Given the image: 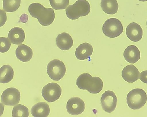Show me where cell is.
<instances>
[{
	"mask_svg": "<svg viewBox=\"0 0 147 117\" xmlns=\"http://www.w3.org/2000/svg\"><path fill=\"white\" fill-rule=\"evenodd\" d=\"M76 84L79 88L93 94L99 93L103 87V82L100 77H92L87 73L80 74L77 78Z\"/></svg>",
	"mask_w": 147,
	"mask_h": 117,
	"instance_id": "cell-2",
	"label": "cell"
},
{
	"mask_svg": "<svg viewBox=\"0 0 147 117\" xmlns=\"http://www.w3.org/2000/svg\"><path fill=\"white\" fill-rule=\"evenodd\" d=\"M29 114L28 108L22 104H19L15 106L12 110V116L13 117H28Z\"/></svg>",
	"mask_w": 147,
	"mask_h": 117,
	"instance_id": "cell-22",
	"label": "cell"
},
{
	"mask_svg": "<svg viewBox=\"0 0 147 117\" xmlns=\"http://www.w3.org/2000/svg\"><path fill=\"white\" fill-rule=\"evenodd\" d=\"M49 77L55 81L62 79L66 72V68L64 63L59 59H54L49 62L47 68Z\"/></svg>",
	"mask_w": 147,
	"mask_h": 117,
	"instance_id": "cell-6",
	"label": "cell"
},
{
	"mask_svg": "<svg viewBox=\"0 0 147 117\" xmlns=\"http://www.w3.org/2000/svg\"><path fill=\"white\" fill-rule=\"evenodd\" d=\"M100 6L103 11L109 15L116 13L119 6L117 0H101Z\"/></svg>",
	"mask_w": 147,
	"mask_h": 117,
	"instance_id": "cell-19",
	"label": "cell"
},
{
	"mask_svg": "<svg viewBox=\"0 0 147 117\" xmlns=\"http://www.w3.org/2000/svg\"><path fill=\"white\" fill-rule=\"evenodd\" d=\"M20 99L19 91L16 88L10 87L5 90L1 96V101L4 105L14 106L18 104Z\"/></svg>",
	"mask_w": 147,
	"mask_h": 117,
	"instance_id": "cell-9",
	"label": "cell"
},
{
	"mask_svg": "<svg viewBox=\"0 0 147 117\" xmlns=\"http://www.w3.org/2000/svg\"><path fill=\"white\" fill-rule=\"evenodd\" d=\"M102 30L104 34L111 38L117 37L122 34L123 27L121 21L114 18H109L103 24Z\"/></svg>",
	"mask_w": 147,
	"mask_h": 117,
	"instance_id": "cell-5",
	"label": "cell"
},
{
	"mask_svg": "<svg viewBox=\"0 0 147 117\" xmlns=\"http://www.w3.org/2000/svg\"><path fill=\"white\" fill-rule=\"evenodd\" d=\"M14 72L10 65H5L0 68V83H7L13 79Z\"/></svg>",
	"mask_w": 147,
	"mask_h": 117,
	"instance_id": "cell-20",
	"label": "cell"
},
{
	"mask_svg": "<svg viewBox=\"0 0 147 117\" xmlns=\"http://www.w3.org/2000/svg\"><path fill=\"white\" fill-rule=\"evenodd\" d=\"M11 43L8 38L0 37V52L4 53L8 51L10 48Z\"/></svg>",
	"mask_w": 147,
	"mask_h": 117,
	"instance_id": "cell-24",
	"label": "cell"
},
{
	"mask_svg": "<svg viewBox=\"0 0 147 117\" xmlns=\"http://www.w3.org/2000/svg\"><path fill=\"white\" fill-rule=\"evenodd\" d=\"M124 58L127 62L134 64L140 59V53L138 48L135 45L128 46L125 50L123 54Z\"/></svg>",
	"mask_w": 147,
	"mask_h": 117,
	"instance_id": "cell-17",
	"label": "cell"
},
{
	"mask_svg": "<svg viewBox=\"0 0 147 117\" xmlns=\"http://www.w3.org/2000/svg\"><path fill=\"white\" fill-rule=\"evenodd\" d=\"M126 34L127 38L132 41L137 42L142 38L143 30L140 25L137 23L129 24L126 28Z\"/></svg>",
	"mask_w": 147,
	"mask_h": 117,
	"instance_id": "cell-11",
	"label": "cell"
},
{
	"mask_svg": "<svg viewBox=\"0 0 147 117\" xmlns=\"http://www.w3.org/2000/svg\"><path fill=\"white\" fill-rule=\"evenodd\" d=\"M7 20L6 13L3 10L0 9V27L5 24Z\"/></svg>",
	"mask_w": 147,
	"mask_h": 117,
	"instance_id": "cell-25",
	"label": "cell"
},
{
	"mask_svg": "<svg viewBox=\"0 0 147 117\" xmlns=\"http://www.w3.org/2000/svg\"><path fill=\"white\" fill-rule=\"evenodd\" d=\"M28 11L31 16L37 19L43 26H49L54 21L55 14L53 9L50 8H45L40 3H31L28 7Z\"/></svg>",
	"mask_w": 147,
	"mask_h": 117,
	"instance_id": "cell-1",
	"label": "cell"
},
{
	"mask_svg": "<svg viewBox=\"0 0 147 117\" xmlns=\"http://www.w3.org/2000/svg\"><path fill=\"white\" fill-rule=\"evenodd\" d=\"M117 99L112 91L107 90L102 95L101 104L102 109L108 113H111L116 108Z\"/></svg>",
	"mask_w": 147,
	"mask_h": 117,
	"instance_id": "cell-8",
	"label": "cell"
},
{
	"mask_svg": "<svg viewBox=\"0 0 147 117\" xmlns=\"http://www.w3.org/2000/svg\"><path fill=\"white\" fill-rule=\"evenodd\" d=\"M50 5L55 10L65 9L69 4V0H49Z\"/></svg>",
	"mask_w": 147,
	"mask_h": 117,
	"instance_id": "cell-23",
	"label": "cell"
},
{
	"mask_svg": "<svg viewBox=\"0 0 147 117\" xmlns=\"http://www.w3.org/2000/svg\"><path fill=\"white\" fill-rule=\"evenodd\" d=\"M66 107L69 113L73 115H78L84 111L85 104L84 101L80 98L74 97L68 100Z\"/></svg>",
	"mask_w": 147,
	"mask_h": 117,
	"instance_id": "cell-10",
	"label": "cell"
},
{
	"mask_svg": "<svg viewBox=\"0 0 147 117\" xmlns=\"http://www.w3.org/2000/svg\"><path fill=\"white\" fill-rule=\"evenodd\" d=\"M41 93L45 100L48 102H52L59 98L61 94L62 89L57 83L51 82L43 87Z\"/></svg>",
	"mask_w": 147,
	"mask_h": 117,
	"instance_id": "cell-7",
	"label": "cell"
},
{
	"mask_svg": "<svg viewBox=\"0 0 147 117\" xmlns=\"http://www.w3.org/2000/svg\"><path fill=\"white\" fill-rule=\"evenodd\" d=\"M31 112L34 117H47L50 112V107L46 102H38L32 107Z\"/></svg>",
	"mask_w": 147,
	"mask_h": 117,
	"instance_id": "cell-18",
	"label": "cell"
},
{
	"mask_svg": "<svg viewBox=\"0 0 147 117\" xmlns=\"http://www.w3.org/2000/svg\"><path fill=\"white\" fill-rule=\"evenodd\" d=\"M4 106L0 102V116L2 115L4 111Z\"/></svg>",
	"mask_w": 147,
	"mask_h": 117,
	"instance_id": "cell-27",
	"label": "cell"
},
{
	"mask_svg": "<svg viewBox=\"0 0 147 117\" xmlns=\"http://www.w3.org/2000/svg\"><path fill=\"white\" fill-rule=\"evenodd\" d=\"M140 72L138 69L133 65H129L125 67L121 72L123 79L129 83H133L139 79Z\"/></svg>",
	"mask_w": 147,
	"mask_h": 117,
	"instance_id": "cell-12",
	"label": "cell"
},
{
	"mask_svg": "<svg viewBox=\"0 0 147 117\" xmlns=\"http://www.w3.org/2000/svg\"><path fill=\"white\" fill-rule=\"evenodd\" d=\"M24 32L21 28L16 27L11 29L8 35V38L12 44L18 45L22 44L25 40Z\"/></svg>",
	"mask_w": 147,
	"mask_h": 117,
	"instance_id": "cell-15",
	"label": "cell"
},
{
	"mask_svg": "<svg viewBox=\"0 0 147 117\" xmlns=\"http://www.w3.org/2000/svg\"><path fill=\"white\" fill-rule=\"evenodd\" d=\"M57 46L62 50H67L72 46L73 41L72 38L69 34L64 32L59 34L56 39Z\"/></svg>",
	"mask_w": 147,
	"mask_h": 117,
	"instance_id": "cell-13",
	"label": "cell"
},
{
	"mask_svg": "<svg viewBox=\"0 0 147 117\" xmlns=\"http://www.w3.org/2000/svg\"><path fill=\"white\" fill-rule=\"evenodd\" d=\"M17 58L23 62L30 61L33 56V52L32 49L27 45H20L17 47L15 51Z\"/></svg>",
	"mask_w": 147,
	"mask_h": 117,
	"instance_id": "cell-16",
	"label": "cell"
},
{
	"mask_svg": "<svg viewBox=\"0 0 147 117\" xmlns=\"http://www.w3.org/2000/svg\"><path fill=\"white\" fill-rule=\"evenodd\" d=\"M142 2H145L147 1V0H138Z\"/></svg>",
	"mask_w": 147,
	"mask_h": 117,
	"instance_id": "cell-28",
	"label": "cell"
},
{
	"mask_svg": "<svg viewBox=\"0 0 147 117\" xmlns=\"http://www.w3.org/2000/svg\"><path fill=\"white\" fill-rule=\"evenodd\" d=\"M147 94L143 89L135 88L130 91L126 97L128 106L133 110L140 109L145 104L147 101Z\"/></svg>",
	"mask_w": 147,
	"mask_h": 117,
	"instance_id": "cell-4",
	"label": "cell"
},
{
	"mask_svg": "<svg viewBox=\"0 0 147 117\" xmlns=\"http://www.w3.org/2000/svg\"><path fill=\"white\" fill-rule=\"evenodd\" d=\"M21 0H3V8L7 12L16 11L19 8Z\"/></svg>",
	"mask_w": 147,
	"mask_h": 117,
	"instance_id": "cell-21",
	"label": "cell"
},
{
	"mask_svg": "<svg viewBox=\"0 0 147 117\" xmlns=\"http://www.w3.org/2000/svg\"><path fill=\"white\" fill-rule=\"evenodd\" d=\"M93 50V47L91 44L87 42L83 43L76 48L75 52V56L78 60H86L92 55Z\"/></svg>",
	"mask_w": 147,
	"mask_h": 117,
	"instance_id": "cell-14",
	"label": "cell"
},
{
	"mask_svg": "<svg viewBox=\"0 0 147 117\" xmlns=\"http://www.w3.org/2000/svg\"><path fill=\"white\" fill-rule=\"evenodd\" d=\"M139 78L143 83H147V70H145L140 73Z\"/></svg>",
	"mask_w": 147,
	"mask_h": 117,
	"instance_id": "cell-26",
	"label": "cell"
},
{
	"mask_svg": "<svg viewBox=\"0 0 147 117\" xmlns=\"http://www.w3.org/2000/svg\"><path fill=\"white\" fill-rule=\"evenodd\" d=\"M90 9V3L86 0H78L74 4L67 7L65 13L68 18L74 20L88 15Z\"/></svg>",
	"mask_w": 147,
	"mask_h": 117,
	"instance_id": "cell-3",
	"label": "cell"
}]
</instances>
